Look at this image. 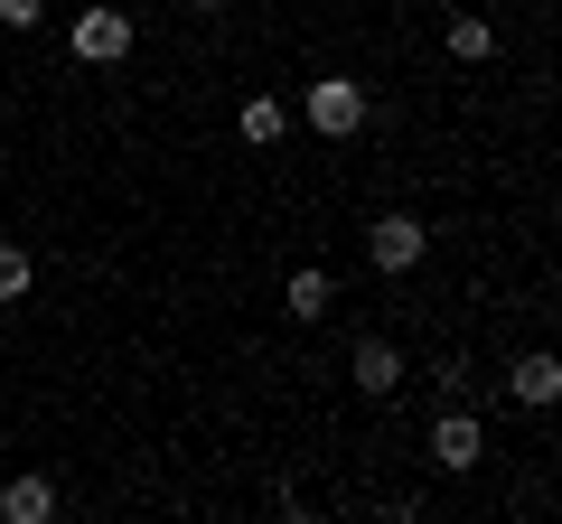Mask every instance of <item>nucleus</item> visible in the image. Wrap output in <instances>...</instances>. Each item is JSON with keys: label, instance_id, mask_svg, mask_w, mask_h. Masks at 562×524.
I'll return each instance as SVG.
<instances>
[{"label": "nucleus", "instance_id": "obj_1", "mask_svg": "<svg viewBox=\"0 0 562 524\" xmlns=\"http://www.w3.org/2000/svg\"><path fill=\"white\" fill-rule=\"evenodd\" d=\"M366 113H375V103H366V84H357V76H319V84L301 94V122L319 132V141H357Z\"/></svg>", "mask_w": 562, "mask_h": 524}, {"label": "nucleus", "instance_id": "obj_2", "mask_svg": "<svg viewBox=\"0 0 562 524\" xmlns=\"http://www.w3.org/2000/svg\"><path fill=\"white\" fill-rule=\"evenodd\" d=\"M422 253H431V225L403 216V206L366 225V262H375V272H394V282H403V272H422Z\"/></svg>", "mask_w": 562, "mask_h": 524}, {"label": "nucleus", "instance_id": "obj_3", "mask_svg": "<svg viewBox=\"0 0 562 524\" xmlns=\"http://www.w3.org/2000/svg\"><path fill=\"white\" fill-rule=\"evenodd\" d=\"M479 459H487V422L479 412H460V403L431 412V468H441V478H469Z\"/></svg>", "mask_w": 562, "mask_h": 524}, {"label": "nucleus", "instance_id": "obj_4", "mask_svg": "<svg viewBox=\"0 0 562 524\" xmlns=\"http://www.w3.org/2000/svg\"><path fill=\"white\" fill-rule=\"evenodd\" d=\"M66 47H76L85 66H122V57H132V10H76Z\"/></svg>", "mask_w": 562, "mask_h": 524}, {"label": "nucleus", "instance_id": "obj_5", "mask_svg": "<svg viewBox=\"0 0 562 524\" xmlns=\"http://www.w3.org/2000/svg\"><path fill=\"white\" fill-rule=\"evenodd\" d=\"M347 375H357V394H366V403H384V394H403V346H394V338H357Z\"/></svg>", "mask_w": 562, "mask_h": 524}, {"label": "nucleus", "instance_id": "obj_6", "mask_svg": "<svg viewBox=\"0 0 562 524\" xmlns=\"http://www.w3.org/2000/svg\"><path fill=\"white\" fill-rule=\"evenodd\" d=\"M506 403H525V412H553V403H562V365L543 356V346L506 365Z\"/></svg>", "mask_w": 562, "mask_h": 524}, {"label": "nucleus", "instance_id": "obj_7", "mask_svg": "<svg viewBox=\"0 0 562 524\" xmlns=\"http://www.w3.org/2000/svg\"><path fill=\"white\" fill-rule=\"evenodd\" d=\"M281 309H291V319H301V328H319L328 309H338V282H328L319 262H301V272L281 282Z\"/></svg>", "mask_w": 562, "mask_h": 524}, {"label": "nucleus", "instance_id": "obj_8", "mask_svg": "<svg viewBox=\"0 0 562 524\" xmlns=\"http://www.w3.org/2000/svg\"><path fill=\"white\" fill-rule=\"evenodd\" d=\"M441 47H450L460 66H487V57H497V20H479V10H450Z\"/></svg>", "mask_w": 562, "mask_h": 524}, {"label": "nucleus", "instance_id": "obj_9", "mask_svg": "<svg viewBox=\"0 0 562 524\" xmlns=\"http://www.w3.org/2000/svg\"><path fill=\"white\" fill-rule=\"evenodd\" d=\"M235 132H244V141H254V150H272L281 132H291V103H281V94H254V103H244V113H235Z\"/></svg>", "mask_w": 562, "mask_h": 524}, {"label": "nucleus", "instance_id": "obj_10", "mask_svg": "<svg viewBox=\"0 0 562 524\" xmlns=\"http://www.w3.org/2000/svg\"><path fill=\"white\" fill-rule=\"evenodd\" d=\"M0 515H10V524H47V515H57V487H47V478H10V487H0Z\"/></svg>", "mask_w": 562, "mask_h": 524}, {"label": "nucleus", "instance_id": "obj_11", "mask_svg": "<svg viewBox=\"0 0 562 524\" xmlns=\"http://www.w3.org/2000/svg\"><path fill=\"white\" fill-rule=\"evenodd\" d=\"M29 282H38V262H29V243H0V309H20Z\"/></svg>", "mask_w": 562, "mask_h": 524}, {"label": "nucleus", "instance_id": "obj_12", "mask_svg": "<svg viewBox=\"0 0 562 524\" xmlns=\"http://www.w3.org/2000/svg\"><path fill=\"white\" fill-rule=\"evenodd\" d=\"M47 20V0H0V29H38Z\"/></svg>", "mask_w": 562, "mask_h": 524}, {"label": "nucleus", "instance_id": "obj_13", "mask_svg": "<svg viewBox=\"0 0 562 524\" xmlns=\"http://www.w3.org/2000/svg\"><path fill=\"white\" fill-rule=\"evenodd\" d=\"M188 10H225V0H188Z\"/></svg>", "mask_w": 562, "mask_h": 524}]
</instances>
